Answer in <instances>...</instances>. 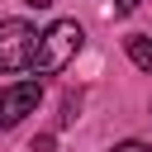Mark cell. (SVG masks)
<instances>
[{
  "label": "cell",
  "mask_w": 152,
  "mask_h": 152,
  "mask_svg": "<svg viewBox=\"0 0 152 152\" xmlns=\"http://www.w3.org/2000/svg\"><path fill=\"white\" fill-rule=\"evenodd\" d=\"M33 52H38V28L28 19H5L0 24V76L28 71L33 66Z\"/></svg>",
  "instance_id": "7a4b0ae2"
},
{
  "label": "cell",
  "mask_w": 152,
  "mask_h": 152,
  "mask_svg": "<svg viewBox=\"0 0 152 152\" xmlns=\"http://www.w3.org/2000/svg\"><path fill=\"white\" fill-rule=\"evenodd\" d=\"M76 109H81V95H66L62 100V124H76Z\"/></svg>",
  "instance_id": "5b68a950"
},
{
  "label": "cell",
  "mask_w": 152,
  "mask_h": 152,
  "mask_svg": "<svg viewBox=\"0 0 152 152\" xmlns=\"http://www.w3.org/2000/svg\"><path fill=\"white\" fill-rule=\"evenodd\" d=\"M138 5H142V0H114V14H133Z\"/></svg>",
  "instance_id": "52a82bcc"
},
{
  "label": "cell",
  "mask_w": 152,
  "mask_h": 152,
  "mask_svg": "<svg viewBox=\"0 0 152 152\" xmlns=\"http://www.w3.org/2000/svg\"><path fill=\"white\" fill-rule=\"evenodd\" d=\"M24 5H28V10H48L52 0H24Z\"/></svg>",
  "instance_id": "ba28073f"
},
{
  "label": "cell",
  "mask_w": 152,
  "mask_h": 152,
  "mask_svg": "<svg viewBox=\"0 0 152 152\" xmlns=\"http://www.w3.org/2000/svg\"><path fill=\"white\" fill-rule=\"evenodd\" d=\"M81 43H86L81 24H76V19H57V24L48 28V33H38V52H33V71H38V76H57V71H66V66L76 62Z\"/></svg>",
  "instance_id": "6da1fadb"
},
{
  "label": "cell",
  "mask_w": 152,
  "mask_h": 152,
  "mask_svg": "<svg viewBox=\"0 0 152 152\" xmlns=\"http://www.w3.org/2000/svg\"><path fill=\"white\" fill-rule=\"evenodd\" d=\"M124 48H128V57H133L138 71H152V38H147V33H128Z\"/></svg>",
  "instance_id": "277c9868"
},
{
  "label": "cell",
  "mask_w": 152,
  "mask_h": 152,
  "mask_svg": "<svg viewBox=\"0 0 152 152\" xmlns=\"http://www.w3.org/2000/svg\"><path fill=\"white\" fill-rule=\"evenodd\" d=\"M43 100V81H14L10 90H0V128H14L24 114H33Z\"/></svg>",
  "instance_id": "3957f363"
},
{
  "label": "cell",
  "mask_w": 152,
  "mask_h": 152,
  "mask_svg": "<svg viewBox=\"0 0 152 152\" xmlns=\"http://www.w3.org/2000/svg\"><path fill=\"white\" fill-rule=\"evenodd\" d=\"M114 152H152V147H147V142H138V138H128V142H119Z\"/></svg>",
  "instance_id": "8992f818"
}]
</instances>
